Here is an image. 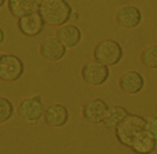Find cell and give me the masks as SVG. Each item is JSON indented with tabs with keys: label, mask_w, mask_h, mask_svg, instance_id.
Segmentation results:
<instances>
[{
	"label": "cell",
	"mask_w": 157,
	"mask_h": 154,
	"mask_svg": "<svg viewBox=\"0 0 157 154\" xmlns=\"http://www.w3.org/2000/svg\"><path fill=\"white\" fill-rule=\"evenodd\" d=\"M38 12L45 24L60 27L69 21L72 9L66 0H46L39 6Z\"/></svg>",
	"instance_id": "obj_1"
},
{
	"label": "cell",
	"mask_w": 157,
	"mask_h": 154,
	"mask_svg": "<svg viewBox=\"0 0 157 154\" xmlns=\"http://www.w3.org/2000/svg\"><path fill=\"white\" fill-rule=\"evenodd\" d=\"M147 121L137 115L128 114L116 126V137L117 140L126 147H129L134 136L146 128Z\"/></svg>",
	"instance_id": "obj_2"
},
{
	"label": "cell",
	"mask_w": 157,
	"mask_h": 154,
	"mask_svg": "<svg viewBox=\"0 0 157 154\" xmlns=\"http://www.w3.org/2000/svg\"><path fill=\"white\" fill-rule=\"evenodd\" d=\"M83 81L93 87H99L105 84L110 75L108 66L94 59L86 62L81 70Z\"/></svg>",
	"instance_id": "obj_3"
},
{
	"label": "cell",
	"mask_w": 157,
	"mask_h": 154,
	"mask_svg": "<svg viewBox=\"0 0 157 154\" xmlns=\"http://www.w3.org/2000/svg\"><path fill=\"white\" fill-rule=\"evenodd\" d=\"M94 59L106 66H115L123 57V49L119 43L115 40L106 39L100 42L94 50Z\"/></svg>",
	"instance_id": "obj_4"
},
{
	"label": "cell",
	"mask_w": 157,
	"mask_h": 154,
	"mask_svg": "<svg viewBox=\"0 0 157 154\" xmlns=\"http://www.w3.org/2000/svg\"><path fill=\"white\" fill-rule=\"evenodd\" d=\"M25 66L23 61L15 54L0 55V80L6 82L19 81L24 74Z\"/></svg>",
	"instance_id": "obj_5"
},
{
	"label": "cell",
	"mask_w": 157,
	"mask_h": 154,
	"mask_svg": "<svg viewBox=\"0 0 157 154\" xmlns=\"http://www.w3.org/2000/svg\"><path fill=\"white\" fill-rule=\"evenodd\" d=\"M45 106L40 95H34L23 99L18 105V115L28 123H37L43 118Z\"/></svg>",
	"instance_id": "obj_6"
},
{
	"label": "cell",
	"mask_w": 157,
	"mask_h": 154,
	"mask_svg": "<svg viewBox=\"0 0 157 154\" xmlns=\"http://www.w3.org/2000/svg\"><path fill=\"white\" fill-rule=\"evenodd\" d=\"M40 54L48 62L56 63L63 59L67 54V48L57 37H48L42 42L39 48Z\"/></svg>",
	"instance_id": "obj_7"
},
{
	"label": "cell",
	"mask_w": 157,
	"mask_h": 154,
	"mask_svg": "<svg viewBox=\"0 0 157 154\" xmlns=\"http://www.w3.org/2000/svg\"><path fill=\"white\" fill-rule=\"evenodd\" d=\"M108 104L100 98H94L85 103L82 108V115L92 124H101L108 110Z\"/></svg>",
	"instance_id": "obj_8"
},
{
	"label": "cell",
	"mask_w": 157,
	"mask_h": 154,
	"mask_svg": "<svg viewBox=\"0 0 157 154\" xmlns=\"http://www.w3.org/2000/svg\"><path fill=\"white\" fill-rule=\"evenodd\" d=\"M44 21L38 11L29 13L19 18L18 28L20 32L27 37L38 36L44 29Z\"/></svg>",
	"instance_id": "obj_9"
},
{
	"label": "cell",
	"mask_w": 157,
	"mask_h": 154,
	"mask_svg": "<svg viewBox=\"0 0 157 154\" xmlns=\"http://www.w3.org/2000/svg\"><path fill=\"white\" fill-rule=\"evenodd\" d=\"M68 109L61 103H54L44 110V123L54 128H60L65 126L69 120Z\"/></svg>",
	"instance_id": "obj_10"
},
{
	"label": "cell",
	"mask_w": 157,
	"mask_h": 154,
	"mask_svg": "<svg viewBox=\"0 0 157 154\" xmlns=\"http://www.w3.org/2000/svg\"><path fill=\"white\" fill-rule=\"evenodd\" d=\"M57 39L63 43L67 49L76 47L82 39L81 29L74 24H64L56 32Z\"/></svg>",
	"instance_id": "obj_11"
},
{
	"label": "cell",
	"mask_w": 157,
	"mask_h": 154,
	"mask_svg": "<svg viewBox=\"0 0 157 154\" xmlns=\"http://www.w3.org/2000/svg\"><path fill=\"white\" fill-rule=\"evenodd\" d=\"M156 139L145 128L137 133L130 143L129 148H132L136 153L147 154L151 153L155 149Z\"/></svg>",
	"instance_id": "obj_12"
},
{
	"label": "cell",
	"mask_w": 157,
	"mask_h": 154,
	"mask_svg": "<svg viewBox=\"0 0 157 154\" xmlns=\"http://www.w3.org/2000/svg\"><path fill=\"white\" fill-rule=\"evenodd\" d=\"M144 86V79L140 73L131 70L121 76L119 80L120 89L129 94L140 92Z\"/></svg>",
	"instance_id": "obj_13"
},
{
	"label": "cell",
	"mask_w": 157,
	"mask_h": 154,
	"mask_svg": "<svg viewBox=\"0 0 157 154\" xmlns=\"http://www.w3.org/2000/svg\"><path fill=\"white\" fill-rule=\"evenodd\" d=\"M117 21L120 26L126 29L135 28L140 23L141 21L140 10L133 6H125L118 10Z\"/></svg>",
	"instance_id": "obj_14"
},
{
	"label": "cell",
	"mask_w": 157,
	"mask_h": 154,
	"mask_svg": "<svg viewBox=\"0 0 157 154\" xmlns=\"http://www.w3.org/2000/svg\"><path fill=\"white\" fill-rule=\"evenodd\" d=\"M9 10L15 18H21L32 12L38 11L39 6L34 0H9Z\"/></svg>",
	"instance_id": "obj_15"
},
{
	"label": "cell",
	"mask_w": 157,
	"mask_h": 154,
	"mask_svg": "<svg viewBox=\"0 0 157 154\" xmlns=\"http://www.w3.org/2000/svg\"><path fill=\"white\" fill-rule=\"evenodd\" d=\"M128 114V112L122 106L115 105L108 107V110L104 118V125L109 129H115L119 122Z\"/></svg>",
	"instance_id": "obj_16"
},
{
	"label": "cell",
	"mask_w": 157,
	"mask_h": 154,
	"mask_svg": "<svg viewBox=\"0 0 157 154\" xmlns=\"http://www.w3.org/2000/svg\"><path fill=\"white\" fill-rule=\"evenodd\" d=\"M15 108L12 102L5 96H0V124H5L14 115Z\"/></svg>",
	"instance_id": "obj_17"
},
{
	"label": "cell",
	"mask_w": 157,
	"mask_h": 154,
	"mask_svg": "<svg viewBox=\"0 0 157 154\" xmlns=\"http://www.w3.org/2000/svg\"><path fill=\"white\" fill-rule=\"evenodd\" d=\"M141 61L149 68H157V44L151 45L142 52Z\"/></svg>",
	"instance_id": "obj_18"
},
{
	"label": "cell",
	"mask_w": 157,
	"mask_h": 154,
	"mask_svg": "<svg viewBox=\"0 0 157 154\" xmlns=\"http://www.w3.org/2000/svg\"><path fill=\"white\" fill-rule=\"evenodd\" d=\"M146 129L154 137V138L157 140V117L151 118L149 122H147Z\"/></svg>",
	"instance_id": "obj_19"
},
{
	"label": "cell",
	"mask_w": 157,
	"mask_h": 154,
	"mask_svg": "<svg viewBox=\"0 0 157 154\" xmlns=\"http://www.w3.org/2000/svg\"><path fill=\"white\" fill-rule=\"evenodd\" d=\"M5 41V32L2 30V28L0 27V45H1Z\"/></svg>",
	"instance_id": "obj_20"
},
{
	"label": "cell",
	"mask_w": 157,
	"mask_h": 154,
	"mask_svg": "<svg viewBox=\"0 0 157 154\" xmlns=\"http://www.w3.org/2000/svg\"><path fill=\"white\" fill-rule=\"evenodd\" d=\"M34 1L36 2V4L38 5V6H40L41 4H43L44 1H46V0H34Z\"/></svg>",
	"instance_id": "obj_21"
},
{
	"label": "cell",
	"mask_w": 157,
	"mask_h": 154,
	"mask_svg": "<svg viewBox=\"0 0 157 154\" xmlns=\"http://www.w3.org/2000/svg\"><path fill=\"white\" fill-rule=\"evenodd\" d=\"M5 2H6V0H0V8L3 7V5L5 4Z\"/></svg>",
	"instance_id": "obj_22"
}]
</instances>
